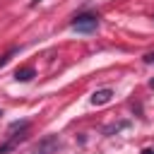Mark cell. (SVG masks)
<instances>
[{"mask_svg":"<svg viewBox=\"0 0 154 154\" xmlns=\"http://www.w3.org/2000/svg\"><path fill=\"white\" fill-rule=\"evenodd\" d=\"M14 53H19V48H17V46H14V48H10V51H7V53L0 58V67H2V65H7V63H10V58H12Z\"/></svg>","mask_w":154,"mask_h":154,"instance_id":"obj_5","label":"cell"},{"mask_svg":"<svg viewBox=\"0 0 154 154\" xmlns=\"http://www.w3.org/2000/svg\"><path fill=\"white\" fill-rule=\"evenodd\" d=\"M96 26H99L96 14H79L72 19V29L79 34H91V31H96Z\"/></svg>","mask_w":154,"mask_h":154,"instance_id":"obj_1","label":"cell"},{"mask_svg":"<svg viewBox=\"0 0 154 154\" xmlns=\"http://www.w3.org/2000/svg\"><path fill=\"white\" fill-rule=\"evenodd\" d=\"M130 123L128 120H123V123H118V125H111V128H106V135H113V132H118V130H123V128H128Z\"/></svg>","mask_w":154,"mask_h":154,"instance_id":"obj_6","label":"cell"},{"mask_svg":"<svg viewBox=\"0 0 154 154\" xmlns=\"http://www.w3.org/2000/svg\"><path fill=\"white\" fill-rule=\"evenodd\" d=\"M55 147H58V137H55V135H48V137H43V140L34 147L31 154H53Z\"/></svg>","mask_w":154,"mask_h":154,"instance_id":"obj_2","label":"cell"},{"mask_svg":"<svg viewBox=\"0 0 154 154\" xmlns=\"http://www.w3.org/2000/svg\"><path fill=\"white\" fill-rule=\"evenodd\" d=\"M111 99H113V89H108V87H106V89H96V91L91 94V103H94V106H103V103H108Z\"/></svg>","mask_w":154,"mask_h":154,"instance_id":"obj_3","label":"cell"},{"mask_svg":"<svg viewBox=\"0 0 154 154\" xmlns=\"http://www.w3.org/2000/svg\"><path fill=\"white\" fill-rule=\"evenodd\" d=\"M144 63H149V65H152V63H154V53H147V55H144Z\"/></svg>","mask_w":154,"mask_h":154,"instance_id":"obj_7","label":"cell"},{"mask_svg":"<svg viewBox=\"0 0 154 154\" xmlns=\"http://www.w3.org/2000/svg\"><path fill=\"white\" fill-rule=\"evenodd\" d=\"M34 75H36V72H34V67H19V70L14 72V77H17L19 82H29Z\"/></svg>","mask_w":154,"mask_h":154,"instance_id":"obj_4","label":"cell"}]
</instances>
